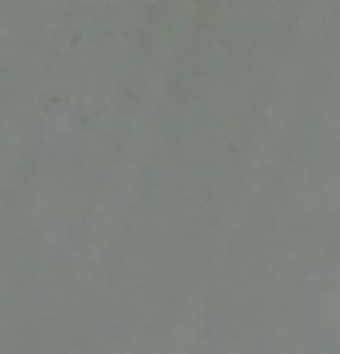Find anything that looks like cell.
I'll list each match as a JSON object with an SVG mask.
<instances>
[]
</instances>
